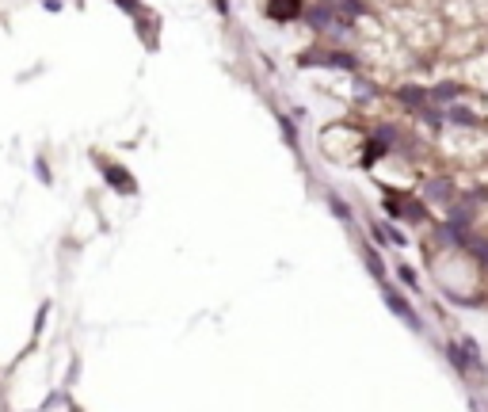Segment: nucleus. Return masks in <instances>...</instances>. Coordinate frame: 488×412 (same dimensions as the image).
<instances>
[{
    "label": "nucleus",
    "mask_w": 488,
    "mask_h": 412,
    "mask_svg": "<svg viewBox=\"0 0 488 412\" xmlns=\"http://www.w3.org/2000/svg\"><path fill=\"white\" fill-rule=\"evenodd\" d=\"M469 92V88H465L462 81H439V84H431V99H435V104H458V99Z\"/></svg>",
    "instance_id": "nucleus-10"
},
{
    "label": "nucleus",
    "mask_w": 488,
    "mask_h": 412,
    "mask_svg": "<svg viewBox=\"0 0 488 412\" xmlns=\"http://www.w3.org/2000/svg\"><path fill=\"white\" fill-rule=\"evenodd\" d=\"M46 317H50V302H42L39 313H35V336H42V325H46Z\"/></svg>",
    "instance_id": "nucleus-21"
},
{
    "label": "nucleus",
    "mask_w": 488,
    "mask_h": 412,
    "mask_svg": "<svg viewBox=\"0 0 488 412\" xmlns=\"http://www.w3.org/2000/svg\"><path fill=\"white\" fill-rule=\"evenodd\" d=\"M465 256H473L481 267H488V237H477V233H473V237L465 241Z\"/></svg>",
    "instance_id": "nucleus-14"
},
{
    "label": "nucleus",
    "mask_w": 488,
    "mask_h": 412,
    "mask_svg": "<svg viewBox=\"0 0 488 412\" xmlns=\"http://www.w3.org/2000/svg\"><path fill=\"white\" fill-rule=\"evenodd\" d=\"M92 164L103 172V180H107L111 191H118L122 199H134V195H138V180H134V172H130L126 164L107 161V157H99V153H92Z\"/></svg>",
    "instance_id": "nucleus-4"
},
{
    "label": "nucleus",
    "mask_w": 488,
    "mask_h": 412,
    "mask_svg": "<svg viewBox=\"0 0 488 412\" xmlns=\"http://www.w3.org/2000/svg\"><path fill=\"white\" fill-rule=\"evenodd\" d=\"M420 195H424L431 206H442V210H447L454 199H458V187H454L450 180H442V176H431V180L420 184Z\"/></svg>",
    "instance_id": "nucleus-6"
},
{
    "label": "nucleus",
    "mask_w": 488,
    "mask_h": 412,
    "mask_svg": "<svg viewBox=\"0 0 488 412\" xmlns=\"http://www.w3.org/2000/svg\"><path fill=\"white\" fill-rule=\"evenodd\" d=\"M328 206H332V214H336L340 221H355V210L343 203V199L336 195V191H328Z\"/></svg>",
    "instance_id": "nucleus-15"
},
{
    "label": "nucleus",
    "mask_w": 488,
    "mask_h": 412,
    "mask_svg": "<svg viewBox=\"0 0 488 412\" xmlns=\"http://www.w3.org/2000/svg\"><path fill=\"white\" fill-rule=\"evenodd\" d=\"M42 8H46V12H61L65 0H42Z\"/></svg>",
    "instance_id": "nucleus-22"
},
{
    "label": "nucleus",
    "mask_w": 488,
    "mask_h": 412,
    "mask_svg": "<svg viewBox=\"0 0 488 412\" xmlns=\"http://www.w3.org/2000/svg\"><path fill=\"white\" fill-rule=\"evenodd\" d=\"M302 69H336V73H359V58L351 50H336V46H317V50H305L298 58Z\"/></svg>",
    "instance_id": "nucleus-2"
},
{
    "label": "nucleus",
    "mask_w": 488,
    "mask_h": 412,
    "mask_svg": "<svg viewBox=\"0 0 488 412\" xmlns=\"http://www.w3.org/2000/svg\"><path fill=\"white\" fill-rule=\"evenodd\" d=\"M366 229H370V237L378 241V244H393V248H408V233L397 226V221H378V218H370L366 221Z\"/></svg>",
    "instance_id": "nucleus-7"
},
{
    "label": "nucleus",
    "mask_w": 488,
    "mask_h": 412,
    "mask_svg": "<svg viewBox=\"0 0 488 412\" xmlns=\"http://www.w3.org/2000/svg\"><path fill=\"white\" fill-rule=\"evenodd\" d=\"M397 279H401V286H408V291H420V275L412 263H397Z\"/></svg>",
    "instance_id": "nucleus-16"
},
{
    "label": "nucleus",
    "mask_w": 488,
    "mask_h": 412,
    "mask_svg": "<svg viewBox=\"0 0 488 412\" xmlns=\"http://www.w3.org/2000/svg\"><path fill=\"white\" fill-rule=\"evenodd\" d=\"M332 4H340V0H332Z\"/></svg>",
    "instance_id": "nucleus-24"
},
{
    "label": "nucleus",
    "mask_w": 488,
    "mask_h": 412,
    "mask_svg": "<svg viewBox=\"0 0 488 412\" xmlns=\"http://www.w3.org/2000/svg\"><path fill=\"white\" fill-rule=\"evenodd\" d=\"M382 206L385 214L393 221H412V226H427L431 221V210H427V199L424 195H408V191H393V187H385L382 191Z\"/></svg>",
    "instance_id": "nucleus-1"
},
{
    "label": "nucleus",
    "mask_w": 488,
    "mask_h": 412,
    "mask_svg": "<svg viewBox=\"0 0 488 412\" xmlns=\"http://www.w3.org/2000/svg\"><path fill=\"white\" fill-rule=\"evenodd\" d=\"M302 19H305V27L313 31V35H325V31H332V27H336V19H340V8L332 4V0H313V4H305Z\"/></svg>",
    "instance_id": "nucleus-5"
},
{
    "label": "nucleus",
    "mask_w": 488,
    "mask_h": 412,
    "mask_svg": "<svg viewBox=\"0 0 488 412\" xmlns=\"http://www.w3.org/2000/svg\"><path fill=\"white\" fill-rule=\"evenodd\" d=\"M35 176H39V184H54V172H50V164L46 161H42V157H35Z\"/></svg>",
    "instance_id": "nucleus-19"
},
{
    "label": "nucleus",
    "mask_w": 488,
    "mask_h": 412,
    "mask_svg": "<svg viewBox=\"0 0 488 412\" xmlns=\"http://www.w3.org/2000/svg\"><path fill=\"white\" fill-rule=\"evenodd\" d=\"M42 408H73V401L65 397V393H54V397L42 401Z\"/></svg>",
    "instance_id": "nucleus-20"
},
{
    "label": "nucleus",
    "mask_w": 488,
    "mask_h": 412,
    "mask_svg": "<svg viewBox=\"0 0 488 412\" xmlns=\"http://www.w3.org/2000/svg\"><path fill=\"white\" fill-rule=\"evenodd\" d=\"M279 126H283V138L290 141V149L302 146V138H298V126H294V119H290V115H279Z\"/></svg>",
    "instance_id": "nucleus-17"
},
{
    "label": "nucleus",
    "mask_w": 488,
    "mask_h": 412,
    "mask_svg": "<svg viewBox=\"0 0 488 412\" xmlns=\"http://www.w3.org/2000/svg\"><path fill=\"white\" fill-rule=\"evenodd\" d=\"M442 351H447V359H450V366L458 374H469L473 371V359H469V351L462 348V340H447V343H442Z\"/></svg>",
    "instance_id": "nucleus-11"
},
{
    "label": "nucleus",
    "mask_w": 488,
    "mask_h": 412,
    "mask_svg": "<svg viewBox=\"0 0 488 412\" xmlns=\"http://www.w3.org/2000/svg\"><path fill=\"white\" fill-rule=\"evenodd\" d=\"M214 8H218L221 16H229V4H225V0H214Z\"/></svg>",
    "instance_id": "nucleus-23"
},
{
    "label": "nucleus",
    "mask_w": 488,
    "mask_h": 412,
    "mask_svg": "<svg viewBox=\"0 0 488 412\" xmlns=\"http://www.w3.org/2000/svg\"><path fill=\"white\" fill-rule=\"evenodd\" d=\"M382 286V298H385V309H390V313L397 317V321H401V325L405 328H412L416 332V336H424V332H427V325H424V317H420L416 313V306L412 302H408V298L401 294V291H397V286L390 283V279H385V283H378Z\"/></svg>",
    "instance_id": "nucleus-3"
},
{
    "label": "nucleus",
    "mask_w": 488,
    "mask_h": 412,
    "mask_svg": "<svg viewBox=\"0 0 488 412\" xmlns=\"http://www.w3.org/2000/svg\"><path fill=\"white\" fill-rule=\"evenodd\" d=\"M115 8H118V12H126L130 19H138L141 12H146V4H141V0H115Z\"/></svg>",
    "instance_id": "nucleus-18"
},
{
    "label": "nucleus",
    "mask_w": 488,
    "mask_h": 412,
    "mask_svg": "<svg viewBox=\"0 0 488 412\" xmlns=\"http://www.w3.org/2000/svg\"><path fill=\"white\" fill-rule=\"evenodd\" d=\"M397 104H401L408 115H416L424 104H431V88L427 84H401L397 88Z\"/></svg>",
    "instance_id": "nucleus-8"
},
{
    "label": "nucleus",
    "mask_w": 488,
    "mask_h": 412,
    "mask_svg": "<svg viewBox=\"0 0 488 412\" xmlns=\"http://www.w3.org/2000/svg\"><path fill=\"white\" fill-rule=\"evenodd\" d=\"M268 19H275V24H290V19H302L305 12V0H268Z\"/></svg>",
    "instance_id": "nucleus-9"
},
{
    "label": "nucleus",
    "mask_w": 488,
    "mask_h": 412,
    "mask_svg": "<svg viewBox=\"0 0 488 412\" xmlns=\"http://www.w3.org/2000/svg\"><path fill=\"white\" fill-rule=\"evenodd\" d=\"M477 119L469 107H462V104H447V126H462V130H473L477 126Z\"/></svg>",
    "instance_id": "nucleus-12"
},
{
    "label": "nucleus",
    "mask_w": 488,
    "mask_h": 412,
    "mask_svg": "<svg viewBox=\"0 0 488 412\" xmlns=\"http://www.w3.org/2000/svg\"><path fill=\"white\" fill-rule=\"evenodd\" d=\"M359 256H362L366 271H370V275H374V279H378V283H385V260L378 256V248H374V244H362V248H359Z\"/></svg>",
    "instance_id": "nucleus-13"
}]
</instances>
